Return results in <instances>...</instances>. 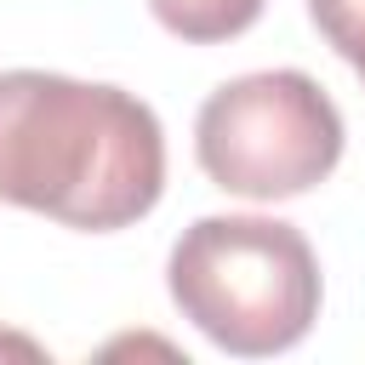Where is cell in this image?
Listing matches in <instances>:
<instances>
[{
    "label": "cell",
    "mask_w": 365,
    "mask_h": 365,
    "mask_svg": "<svg viewBox=\"0 0 365 365\" xmlns=\"http://www.w3.org/2000/svg\"><path fill=\"white\" fill-rule=\"evenodd\" d=\"M165 131L120 86L51 68L0 74V200L63 228L108 234L154 211Z\"/></svg>",
    "instance_id": "cell-1"
},
{
    "label": "cell",
    "mask_w": 365,
    "mask_h": 365,
    "mask_svg": "<svg viewBox=\"0 0 365 365\" xmlns=\"http://www.w3.org/2000/svg\"><path fill=\"white\" fill-rule=\"evenodd\" d=\"M171 302L222 354L268 359L319 319V262L279 217H200L171 245Z\"/></svg>",
    "instance_id": "cell-2"
},
{
    "label": "cell",
    "mask_w": 365,
    "mask_h": 365,
    "mask_svg": "<svg viewBox=\"0 0 365 365\" xmlns=\"http://www.w3.org/2000/svg\"><path fill=\"white\" fill-rule=\"evenodd\" d=\"M200 171L245 200H291L342 160V114L302 68H262L217 86L194 120Z\"/></svg>",
    "instance_id": "cell-3"
},
{
    "label": "cell",
    "mask_w": 365,
    "mask_h": 365,
    "mask_svg": "<svg viewBox=\"0 0 365 365\" xmlns=\"http://www.w3.org/2000/svg\"><path fill=\"white\" fill-rule=\"evenodd\" d=\"M154 17L188 40V46H217V40H234L245 34L257 17H262V0H148Z\"/></svg>",
    "instance_id": "cell-4"
},
{
    "label": "cell",
    "mask_w": 365,
    "mask_h": 365,
    "mask_svg": "<svg viewBox=\"0 0 365 365\" xmlns=\"http://www.w3.org/2000/svg\"><path fill=\"white\" fill-rule=\"evenodd\" d=\"M308 11L319 23V34L365 74V0H308Z\"/></svg>",
    "instance_id": "cell-5"
}]
</instances>
